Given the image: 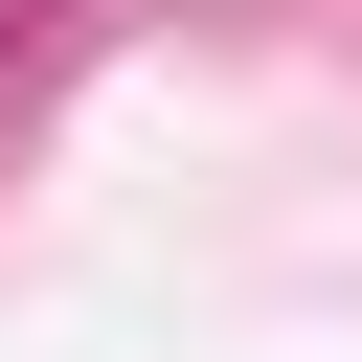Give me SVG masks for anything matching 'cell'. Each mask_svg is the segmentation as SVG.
<instances>
[{"mask_svg": "<svg viewBox=\"0 0 362 362\" xmlns=\"http://www.w3.org/2000/svg\"><path fill=\"white\" fill-rule=\"evenodd\" d=\"M23 45H45V0H0V68H23Z\"/></svg>", "mask_w": 362, "mask_h": 362, "instance_id": "obj_1", "label": "cell"}]
</instances>
